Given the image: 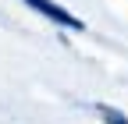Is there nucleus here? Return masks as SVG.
<instances>
[{
    "instance_id": "obj_1",
    "label": "nucleus",
    "mask_w": 128,
    "mask_h": 124,
    "mask_svg": "<svg viewBox=\"0 0 128 124\" xmlns=\"http://www.w3.org/2000/svg\"><path fill=\"white\" fill-rule=\"evenodd\" d=\"M28 7H36L39 14H46L50 21H57V25H64V28H82V21L75 18V14H68L64 7H57L54 0H25Z\"/></svg>"
},
{
    "instance_id": "obj_2",
    "label": "nucleus",
    "mask_w": 128,
    "mask_h": 124,
    "mask_svg": "<svg viewBox=\"0 0 128 124\" xmlns=\"http://www.w3.org/2000/svg\"><path fill=\"white\" fill-rule=\"evenodd\" d=\"M100 114H103V121H107V124H128L118 110H110V106H100Z\"/></svg>"
}]
</instances>
